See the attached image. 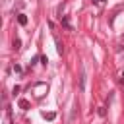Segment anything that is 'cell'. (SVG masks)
Returning a JSON list of instances; mask_svg holds the SVG:
<instances>
[{"label": "cell", "mask_w": 124, "mask_h": 124, "mask_svg": "<svg viewBox=\"0 0 124 124\" xmlns=\"http://www.w3.org/2000/svg\"><path fill=\"white\" fill-rule=\"evenodd\" d=\"M46 89H48V87H46V83H37V85H35V91H37L35 95H37V97H41V95H43V91H46Z\"/></svg>", "instance_id": "6da1fadb"}, {"label": "cell", "mask_w": 124, "mask_h": 124, "mask_svg": "<svg viewBox=\"0 0 124 124\" xmlns=\"http://www.w3.org/2000/svg\"><path fill=\"white\" fill-rule=\"evenodd\" d=\"M17 23L19 25H27V16L25 14H17Z\"/></svg>", "instance_id": "7a4b0ae2"}, {"label": "cell", "mask_w": 124, "mask_h": 124, "mask_svg": "<svg viewBox=\"0 0 124 124\" xmlns=\"http://www.w3.org/2000/svg\"><path fill=\"white\" fill-rule=\"evenodd\" d=\"M17 107H19V108H23V110H27V108H29V101H27V99H19Z\"/></svg>", "instance_id": "3957f363"}, {"label": "cell", "mask_w": 124, "mask_h": 124, "mask_svg": "<svg viewBox=\"0 0 124 124\" xmlns=\"http://www.w3.org/2000/svg\"><path fill=\"white\" fill-rule=\"evenodd\" d=\"M79 91H85V72H81V78H79Z\"/></svg>", "instance_id": "277c9868"}, {"label": "cell", "mask_w": 124, "mask_h": 124, "mask_svg": "<svg viewBox=\"0 0 124 124\" xmlns=\"http://www.w3.org/2000/svg\"><path fill=\"white\" fill-rule=\"evenodd\" d=\"M54 41H56V50H58V54H62V52H64V45L60 43V39H58V37H56Z\"/></svg>", "instance_id": "5b68a950"}, {"label": "cell", "mask_w": 124, "mask_h": 124, "mask_svg": "<svg viewBox=\"0 0 124 124\" xmlns=\"http://www.w3.org/2000/svg\"><path fill=\"white\" fill-rule=\"evenodd\" d=\"M97 114H99L101 118H105V116H107V107H99V108H97Z\"/></svg>", "instance_id": "8992f818"}, {"label": "cell", "mask_w": 124, "mask_h": 124, "mask_svg": "<svg viewBox=\"0 0 124 124\" xmlns=\"http://www.w3.org/2000/svg\"><path fill=\"white\" fill-rule=\"evenodd\" d=\"M62 25H64L66 29H72V25H70V19H68V16H64V17H62Z\"/></svg>", "instance_id": "52a82bcc"}, {"label": "cell", "mask_w": 124, "mask_h": 124, "mask_svg": "<svg viewBox=\"0 0 124 124\" xmlns=\"http://www.w3.org/2000/svg\"><path fill=\"white\" fill-rule=\"evenodd\" d=\"M43 116H45L46 120H54V118H56V112H45Z\"/></svg>", "instance_id": "ba28073f"}, {"label": "cell", "mask_w": 124, "mask_h": 124, "mask_svg": "<svg viewBox=\"0 0 124 124\" xmlns=\"http://www.w3.org/2000/svg\"><path fill=\"white\" fill-rule=\"evenodd\" d=\"M14 48H16V50H19V48H21V41H19L17 37L14 39Z\"/></svg>", "instance_id": "9c48e42d"}, {"label": "cell", "mask_w": 124, "mask_h": 124, "mask_svg": "<svg viewBox=\"0 0 124 124\" xmlns=\"http://www.w3.org/2000/svg\"><path fill=\"white\" fill-rule=\"evenodd\" d=\"M14 72H16V74H19V72H21V66H19V64H16V66H14Z\"/></svg>", "instance_id": "30bf717a"}, {"label": "cell", "mask_w": 124, "mask_h": 124, "mask_svg": "<svg viewBox=\"0 0 124 124\" xmlns=\"http://www.w3.org/2000/svg\"><path fill=\"white\" fill-rule=\"evenodd\" d=\"M120 81H122V83H124V72H122V78H120Z\"/></svg>", "instance_id": "8fae6325"}]
</instances>
